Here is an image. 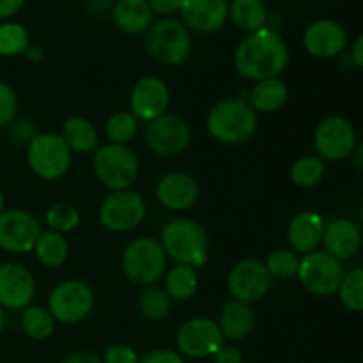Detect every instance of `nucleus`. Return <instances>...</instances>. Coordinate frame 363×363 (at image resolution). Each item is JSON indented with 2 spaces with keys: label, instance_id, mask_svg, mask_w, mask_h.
Returning a JSON list of instances; mask_svg holds the SVG:
<instances>
[{
  "label": "nucleus",
  "instance_id": "4c0bfd02",
  "mask_svg": "<svg viewBox=\"0 0 363 363\" xmlns=\"http://www.w3.org/2000/svg\"><path fill=\"white\" fill-rule=\"evenodd\" d=\"M18 112V98L9 84L0 80V128L9 126Z\"/></svg>",
  "mask_w": 363,
  "mask_h": 363
},
{
  "label": "nucleus",
  "instance_id": "b1692460",
  "mask_svg": "<svg viewBox=\"0 0 363 363\" xmlns=\"http://www.w3.org/2000/svg\"><path fill=\"white\" fill-rule=\"evenodd\" d=\"M254 325L255 314L252 311V305L236 300L223 305L218 318V326L225 339L233 340V342L247 339L254 330Z\"/></svg>",
  "mask_w": 363,
  "mask_h": 363
},
{
  "label": "nucleus",
  "instance_id": "e433bc0d",
  "mask_svg": "<svg viewBox=\"0 0 363 363\" xmlns=\"http://www.w3.org/2000/svg\"><path fill=\"white\" fill-rule=\"evenodd\" d=\"M45 222L50 230L66 234L80 225L82 216L80 211H78L74 206L66 204V202H59V204L50 206L48 211H46L45 215Z\"/></svg>",
  "mask_w": 363,
  "mask_h": 363
},
{
  "label": "nucleus",
  "instance_id": "39448f33",
  "mask_svg": "<svg viewBox=\"0 0 363 363\" xmlns=\"http://www.w3.org/2000/svg\"><path fill=\"white\" fill-rule=\"evenodd\" d=\"M145 48L156 62L179 66L191 55L194 38L181 20L162 18L152 21L149 30L145 32Z\"/></svg>",
  "mask_w": 363,
  "mask_h": 363
},
{
  "label": "nucleus",
  "instance_id": "3c124183",
  "mask_svg": "<svg viewBox=\"0 0 363 363\" xmlns=\"http://www.w3.org/2000/svg\"><path fill=\"white\" fill-rule=\"evenodd\" d=\"M4 208H6V197H4L2 190H0V213L4 211Z\"/></svg>",
  "mask_w": 363,
  "mask_h": 363
},
{
  "label": "nucleus",
  "instance_id": "72a5a7b5",
  "mask_svg": "<svg viewBox=\"0 0 363 363\" xmlns=\"http://www.w3.org/2000/svg\"><path fill=\"white\" fill-rule=\"evenodd\" d=\"M30 39L27 28L18 21H4L0 23V55L16 57L27 52Z\"/></svg>",
  "mask_w": 363,
  "mask_h": 363
},
{
  "label": "nucleus",
  "instance_id": "0eeeda50",
  "mask_svg": "<svg viewBox=\"0 0 363 363\" xmlns=\"http://www.w3.org/2000/svg\"><path fill=\"white\" fill-rule=\"evenodd\" d=\"M73 162V152L57 133H38L27 145V163L43 181H57L66 176Z\"/></svg>",
  "mask_w": 363,
  "mask_h": 363
},
{
  "label": "nucleus",
  "instance_id": "8fccbe9b",
  "mask_svg": "<svg viewBox=\"0 0 363 363\" xmlns=\"http://www.w3.org/2000/svg\"><path fill=\"white\" fill-rule=\"evenodd\" d=\"M4 326H6V312H4V308L0 307V333H2Z\"/></svg>",
  "mask_w": 363,
  "mask_h": 363
},
{
  "label": "nucleus",
  "instance_id": "a19ab883",
  "mask_svg": "<svg viewBox=\"0 0 363 363\" xmlns=\"http://www.w3.org/2000/svg\"><path fill=\"white\" fill-rule=\"evenodd\" d=\"M138 363H186L177 351L172 350H155L144 354Z\"/></svg>",
  "mask_w": 363,
  "mask_h": 363
},
{
  "label": "nucleus",
  "instance_id": "6ab92c4d",
  "mask_svg": "<svg viewBox=\"0 0 363 363\" xmlns=\"http://www.w3.org/2000/svg\"><path fill=\"white\" fill-rule=\"evenodd\" d=\"M179 14L190 32L213 34L229 18V0H183Z\"/></svg>",
  "mask_w": 363,
  "mask_h": 363
},
{
  "label": "nucleus",
  "instance_id": "49530a36",
  "mask_svg": "<svg viewBox=\"0 0 363 363\" xmlns=\"http://www.w3.org/2000/svg\"><path fill=\"white\" fill-rule=\"evenodd\" d=\"M351 60L357 64L360 69H363V34L358 35L351 46Z\"/></svg>",
  "mask_w": 363,
  "mask_h": 363
},
{
  "label": "nucleus",
  "instance_id": "ea45409f",
  "mask_svg": "<svg viewBox=\"0 0 363 363\" xmlns=\"http://www.w3.org/2000/svg\"><path fill=\"white\" fill-rule=\"evenodd\" d=\"M11 130H9V135L11 138H13L16 144H21V145H28L30 144L32 138L35 137V135L39 133L38 128H35V124L32 123L30 119H18V121H13V123L9 124Z\"/></svg>",
  "mask_w": 363,
  "mask_h": 363
},
{
  "label": "nucleus",
  "instance_id": "f3484780",
  "mask_svg": "<svg viewBox=\"0 0 363 363\" xmlns=\"http://www.w3.org/2000/svg\"><path fill=\"white\" fill-rule=\"evenodd\" d=\"M170 105V89L162 78L144 77L130 92V112L138 121L151 123L167 113Z\"/></svg>",
  "mask_w": 363,
  "mask_h": 363
},
{
  "label": "nucleus",
  "instance_id": "2eb2a0df",
  "mask_svg": "<svg viewBox=\"0 0 363 363\" xmlns=\"http://www.w3.org/2000/svg\"><path fill=\"white\" fill-rule=\"evenodd\" d=\"M41 233L39 220L25 209H4L0 213V248L9 254L32 252Z\"/></svg>",
  "mask_w": 363,
  "mask_h": 363
},
{
  "label": "nucleus",
  "instance_id": "ddd939ff",
  "mask_svg": "<svg viewBox=\"0 0 363 363\" xmlns=\"http://www.w3.org/2000/svg\"><path fill=\"white\" fill-rule=\"evenodd\" d=\"M223 344H225V337L218 323L208 318L188 319L176 333V346L179 354L194 358V360L213 357Z\"/></svg>",
  "mask_w": 363,
  "mask_h": 363
},
{
  "label": "nucleus",
  "instance_id": "f8f14e48",
  "mask_svg": "<svg viewBox=\"0 0 363 363\" xmlns=\"http://www.w3.org/2000/svg\"><path fill=\"white\" fill-rule=\"evenodd\" d=\"M357 144V130L346 117L328 116L315 126L314 147L323 162H342L350 158Z\"/></svg>",
  "mask_w": 363,
  "mask_h": 363
},
{
  "label": "nucleus",
  "instance_id": "6e6552de",
  "mask_svg": "<svg viewBox=\"0 0 363 363\" xmlns=\"http://www.w3.org/2000/svg\"><path fill=\"white\" fill-rule=\"evenodd\" d=\"M96 296L87 282L71 279L57 284L48 296L46 308L57 323L62 325H77L94 311Z\"/></svg>",
  "mask_w": 363,
  "mask_h": 363
},
{
  "label": "nucleus",
  "instance_id": "9b49d317",
  "mask_svg": "<svg viewBox=\"0 0 363 363\" xmlns=\"http://www.w3.org/2000/svg\"><path fill=\"white\" fill-rule=\"evenodd\" d=\"M191 135V126L186 119L167 112L145 124L144 142L155 155L162 158H174L186 151Z\"/></svg>",
  "mask_w": 363,
  "mask_h": 363
},
{
  "label": "nucleus",
  "instance_id": "f03ea898",
  "mask_svg": "<svg viewBox=\"0 0 363 363\" xmlns=\"http://www.w3.org/2000/svg\"><path fill=\"white\" fill-rule=\"evenodd\" d=\"M206 128L223 145H243L254 138L259 128V113L247 98L233 96L216 101L208 112Z\"/></svg>",
  "mask_w": 363,
  "mask_h": 363
},
{
  "label": "nucleus",
  "instance_id": "4be33fe9",
  "mask_svg": "<svg viewBox=\"0 0 363 363\" xmlns=\"http://www.w3.org/2000/svg\"><path fill=\"white\" fill-rule=\"evenodd\" d=\"M326 222L318 211H301L293 216L287 227V243L296 254H311L323 243Z\"/></svg>",
  "mask_w": 363,
  "mask_h": 363
},
{
  "label": "nucleus",
  "instance_id": "a878e982",
  "mask_svg": "<svg viewBox=\"0 0 363 363\" xmlns=\"http://www.w3.org/2000/svg\"><path fill=\"white\" fill-rule=\"evenodd\" d=\"M287 98H289L287 85L280 78H268V80L255 82L247 99L257 113H273L286 105Z\"/></svg>",
  "mask_w": 363,
  "mask_h": 363
},
{
  "label": "nucleus",
  "instance_id": "1a4fd4ad",
  "mask_svg": "<svg viewBox=\"0 0 363 363\" xmlns=\"http://www.w3.org/2000/svg\"><path fill=\"white\" fill-rule=\"evenodd\" d=\"M147 215L144 197L135 190L110 191L98 208V220L110 233H130L135 230Z\"/></svg>",
  "mask_w": 363,
  "mask_h": 363
},
{
  "label": "nucleus",
  "instance_id": "aec40b11",
  "mask_svg": "<svg viewBox=\"0 0 363 363\" xmlns=\"http://www.w3.org/2000/svg\"><path fill=\"white\" fill-rule=\"evenodd\" d=\"M156 201L174 213L186 211L199 199V184L190 174L169 172L156 183Z\"/></svg>",
  "mask_w": 363,
  "mask_h": 363
},
{
  "label": "nucleus",
  "instance_id": "7c9ffc66",
  "mask_svg": "<svg viewBox=\"0 0 363 363\" xmlns=\"http://www.w3.org/2000/svg\"><path fill=\"white\" fill-rule=\"evenodd\" d=\"M21 330L25 335L32 340H46L55 332L57 321L50 311L41 305H28L27 308L21 311L20 318Z\"/></svg>",
  "mask_w": 363,
  "mask_h": 363
},
{
  "label": "nucleus",
  "instance_id": "a211bd4d",
  "mask_svg": "<svg viewBox=\"0 0 363 363\" xmlns=\"http://www.w3.org/2000/svg\"><path fill=\"white\" fill-rule=\"evenodd\" d=\"M35 296L34 275L25 266L14 262L0 264V307L23 311Z\"/></svg>",
  "mask_w": 363,
  "mask_h": 363
},
{
  "label": "nucleus",
  "instance_id": "dca6fc26",
  "mask_svg": "<svg viewBox=\"0 0 363 363\" xmlns=\"http://www.w3.org/2000/svg\"><path fill=\"white\" fill-rule=\"evenodd\" d=\"M305 52L314 59L328 60L342 55L350 45V34L346 27L335 20H315L305 28L303 38Z\"/></svg>",
  "mask_w": 363,
  "mask_h": 363
},
{
  "label": "nucleus",
  "instance_id": "423d86ee",
  "mask_svg": "<svg viewBox=\"0 0 363 363\" xmlns=\"http://www.w3.org/2000/svg\"><path fill=\"white\" fill-rule=\"evenodd\" d=\"M92 169L99 183L110 191L130 190L138 179L140 163L130 145L105 144L92 155Z\"/></svg>",
  "mask_w": 363,
  "mask_h": 363
},
{
  "label": "nucleus",
  "instance_id": "20e7f679",
  "mask_svg": "<svg viewBox=\"0 0 363 363\" xmlns=\"http://www.w3.org/2000/svg\"><path fill=\"white\" fill-rule=\"evenodd\" d=\"M124 277L137 286H155L167 273V254L160 240L140 236L124 247L121 257Z\"/></svg>",
  "mask_w": 363,
  "mask_h": 363
},
{
  "label": "nucleus",
  "instance_id": "7ed1b4c3",
  "mask_svg": "<svg viewBox=\"0 0 363 363\" xmlns=\"http://www.w3.org/2000/svg\"><path fill=\"white\" fill-rule=\"evenodd\" d=\"M160 243L165 250L167 259L176 264H186L201 268L209 255V234L201 222L186 216L172 218L162 227Z\"/></svg>",
  "mask_w": 363,
  "mask_h": 363
},
{
  "label": "nucleus",
  "instance_id": "c85d7f7f",
  "mask_svg": "<svg viewBox=\"0 0 363 363\" xmlns=\"http://www.w3.org/2000/svg\"><path fill=\"white\" fill-rule=\"evenodd\" d=\"M32 252L35 254V259L39 261V264H43L45 268L55 269L60 268L67 261L69 245H67V240L64 238V234L48 229L43 230Z\"/></svg>",
  "mask_w": 363,
  "mask_h": 363
},
{
  "label": "nucleus",
  "instance_id": "58836bf2",
  "mask_svg": "<svg viewBox=\"0 0 363 363\" xmlns=\"http://www.w3.org/2000/svg\"><path fill=\"white\" fill-rule=\"evenodd\" d=\"M103 363H138V354L128 344H112L105 350L103 354Z\"/></svg>",
  "mask_w": 363,
  "mask_h": 363
},
{
  "label": "nucleus",
  "instance_id": "9d476101",
  "mask_svg": "<svg viewBox=\"0 0 363 363\" xmlns=\"http://www.w3.org/2000/svg\"><path fill=\"white\" fill-rule=\"evenodd\" d=\"M344 264L325 250H314L300 259L298 280L314 296H333L342 284Z\"/></svg>",
  "mask_w": 363,
  "mask_h": 363
},
{
  "label": "nucleus",
  "instance_id": "5701e85b",
  "mask_svg": "<svg viewBox=\"0 0 363 363\" xmlns=\"http://www.w3.org/2000/svg\"><path fill=\"white\" fill-rule=\"evenodd\" d=\"M113 23L128 35L145 34L155 21L147 0H117L112 7Z\"/></svg>",
  "mask_w": 363,
  "mask_h": 363
},
{
  "label": "nucleus",
  "instance_id": "09e8293b",
  "mask_svg": "<svg viewBox=\"0 0 363 363\" xmlns=\"http://www.w3.org/2000/svg\"><path fill=\"white\" fill-rule=\"evenodd\" d=\"M353 156H354V162H357V167L363 172V140L357 144Z\"/></svg>",
  "mask_w": 363,
  "mask_h": 363
},
{
  "label": "nucleus",
  "instance_id": "79ce46f5",
  "mask_svg": "<svg viewBox=\"0 0 363 363\" xmlns=\"http://www.w3.org/2000/svg\"><path fill=\"white\" fill-rule=\"evenodd\" d=\"M181 2L183 0H147L152 14H158L163 18H170L179 13Z\"/></svg>",
  "mask_w": 363,
  "mask_h": 363
},
{
  "label": "nucleus",
  "instance_id": "f257e3e1",
  "mask_svg": "<svg viewBox=\"0 0 363 363\" xmlns=\"http://www.w3.org/2000/svg\"><path fill=\"white\" fill-rule=\"evenodd\" d=\"M234 69L250 82L279 78L289 64V46L273 28L248 34L234 50Z\"/></svg>",
  "mask_w": 363,
  "mask_h": 363
},
{
  "label": "nucleus",
  "instance_id": "cd10ccee",
  "mask_svg": "<svg viewBox=\"0 0 363 363\" xmlns=\"http://www.w3.org/2000/svg\"><path fill=\"white\" fill-rule=\"evenodd\" d=\"M163 289L172 301H188L199 289L197 268L186 264H176L165 273Z\"/></svg>",
  "mask_w": 363,
  "mask_h": 363
},
{
  "label": "nucleus",
  "instance_id": "473e14b6",
  "mask_svg": "<svg viewBox=\"0 0 363 363\" xmlns=\"http://www.w3.org/2000/svg\"><path fill=\"white\" fill-rule=\"evenodd\" d=\"M138 133V119L131 112L112 113L106 119L105 135L108 138V144H121L128 145Z\"/></svg>",
  "mask_w": 363,
  "mask_h": 363
},
{
  "label": "nucleus",
  "instance_id": "de8ad7c7",
  "mask_svg": "<svg viewBox=\"0 0 363 363\" xmlns=\"http://www.w3.org/2000/svg\"><path fill=\"white\" fill-rule=\"evenodd\" d=\"M25 55H27V59L32 60V62H39V60H43V57H45V52H43V48L39 45H28Z\"/></svg>",
  "mask_w": 363,
  "mask_h": 363
},
{
  "label": "nucleus",
  "instance_id": "412c9836",
  "mask_svg": "<svg viewBox=\"0 0 363 363\" xmlns=\"http://www.w3.org/2000/svg\"><path fill=\"white\" fill-rule=\"evenodd\" d=\"M323 247L326 254L339 259L340 262L353 259L362 248V230L354 220L340 216L326 223L323 234Z\"/></svg>",
  "mask_w": 363,
  "mask_h": 363
},
{
  "label": "nucleus",
  "instance_id": "c9c22d12",
  "mask_svg": "<svg viewBox=\"0 0 363 363\" xmlns=\"http://www.w3.org/2000/svg\"><path fill=\"white\" fill-rule=\"evenodd\" d=\"M264 264L268 273L272 275V279L289 280L298 275L300 257H298L296 252H293L291 248H279V250H273L272 254L266 257Z\"/></svg>",
  "mask_w": 363,
  "mask_h": 363
},
{
  "label": "nucleus",
  "instance_id": "f704fd0d",
  "mask_svg": "<svg viewBox=\"0 0 363 363\" xmlns=\"http://www.w3.org/2000/svg\"><path fill=\"white\" fill-rule=\"evenodd\" d=\"M337 294H339L340 303L347 311L363 314V268L351 269L350 273H346Z\"/></svg>",
  "mask_w": 363,
  "mask_h": 363
},
{
  "label": "nucleus",
  "instance_id": "a18cd8bd",
  "mask_svg": "<svg viewBox=\"0 0 363 363\" xmlns=\"http://www.w3.org/2000/svg\"><path fill=\"white\" fill-rule=\"evenodd\" d=\"M25 6V0H0V20H9L16 16Z\"/></svg>",
  "mask_w": 363,
  "mask_h": 363
},
{
  "label": "nucleus",
  "instance_id": "37998d69",
  "mask_svg": "<svg viewBox=\"0 0 363 363\" xmlns=\"http://www.w3.org/2000/svg\"><path fill=\"white\" fill-rule=\"evenodd\" d=\"M211 358L215 363H243V354L233 344H223V346H220L218 351Z\"/></svg>",
  "mask_w": 363,
  "mask_h": 363
},
{
  "label": "nucleus",
  "instance_id": "393cba45",
  "mask_svg": "<svg viewBox=\"0 0 363 363\" xmlns=\"http://www.w3.org/2000/svg\"><path fill=\"white\" fill-rule=\"evenodd\" d=\"M62 140L71 152L78 155H94L99 147V135L94 124L82 116H73L64 123Z\"/></svg>",
  "mask_w": 363,
  "mask_h": 363
},
{
  "label": "nucleus",
  "instance_id": "4468645a",
  "mask_svg": "<svg viewBox=\"0 0 363 363\" xmlns=\"http://www.w3.org/2000/svg\"><path fill=\"white\" fill-rule=\"evenodd\" d=\"M273 279L266 264L259 259H243L230 268L227 277V289L236 301L257 303L272 291Z\"/></svg>",
  "mask_w": 363,
  "mask_h": 363
},
{
  "label": "nucleus",
  "instance_id": "bb28decb",
  "mask_svg": "<svg viewBox=\"0 0 363 363\" xmlns=\"http://www.w3.org/2000/svg\"><path fill=\"white\" fill-rule=\"evenodd\" d=\"M229 18L241 30L257 32L268 23V7L264 0H233L229 4Z\"/></svg>",
  "mask_w": 363,
  "mask_h": 363
},
{
  "label": "nucleus",
  "instance_id": "c03bdc74",
  "mask_svg": "<svg viewBox=\"0 0 363 363\" xmlns=\"http://www.w3.org/2000/svg\"><path fill=\"white\" fill-rule=\"evenodd\" d=\"M60 363H103V360L92 351H73Z\"/></svg>",
  "mask_w": 363,
  "mask_h": 363
},
{
  "label": "nucleus",
  "instance_id": "c756f323",
  "mask_svg": "<svg viewBox=\"0 0 363 363\" xmlns=\"http://www.w3.org/2000/svg\"><path fill=\"white\" fill-rule=\"evenodd\" d=\"M137 308L142 318L158 323L169 318L170 311H172V300L163 287H158L156 284L155 286H145L138 294Z\"/></svg>",
  "mask_w": 363,
  "mask_h": 363
},
{
  "label": "nucleus",
  "instance_id": "2f4dec72",
  "mask_svg": "<svg viewBox=\"0 0 363 363\" xmlns=\"http://www.w3.org/2000/svg\"><path fill=\"white\" fill-rule=\"evenodd\" d=\"M326 174V162H323L318 155H307L298 158L289 169V179L294 186L311 190L315 188Z\"/></svg>",
  "mask_w": 363,
  "mask_h": 363
}]
</instances>
